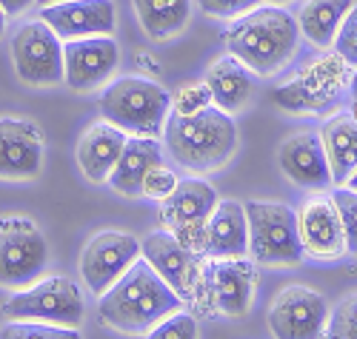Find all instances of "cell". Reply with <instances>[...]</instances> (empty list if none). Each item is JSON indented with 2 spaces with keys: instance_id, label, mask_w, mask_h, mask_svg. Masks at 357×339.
Listing matches in <instances>:
<instances>
[{
  "instance_id": "ba28073f",
  "label": "cell",
  "mask_w": 357,
  "mask_h": 339,
  "mask_svg": "<svg viewBox=\"0 0 357 339\" xmlns=\"http://www.w3.org/2000/svg\"><path fill=\"white\" fill-rule=\"evenodd\" d=\"M3 314L9 320H32L52 325H80L83 320V294L66 276H49L17 291L6 305Z\"/></svg>"
},
{
  "instance_id": "cb8c5ba5",
  "label": "cell",
  "mask_w": 357,
  "mask_h": 339,
  "mask_svg": "<svg viewBox=\"0 0 357 339\" xmlns=\"http://www.w3.org/2000/svg\"><path fill=\"white\" fill-rule=\"evenodd\" d=\"M320 140L329 160L332 186H346V180L357 171V120L349 111L329 117L323 123Z\"/></svg>"
},
{
  "instance_id": "7c38bea8",
  "label": "cell",
  "mask_w": 357,
  "mask_h": 339,
  "mask_svg": "<svg viewBox=\"0 0 357 339\" xmlns=\"http://www.w3.org/2000/svg\"><path fill=\"white\" fill-rule=\"evenodd\" d=\"M140 257V242L126 231H100L80 254V276L92 294L109 291Z\"/></svg>"
},
{
  "instance_id": "2e32d148",
  "label": "cell",
  "mask_w": 357,
  "mask_h": 339,
  "mask_svg": "<svg viewBox=\"0 0 357 339\" xmlns=\"http://www.w3.org/2000/svg\"><path fill=\"white\" fill-rule=\"evenodd\" d=\"M140 254L181 299L195 297V283H197L195 251H189L172 231L166 228L152 231L140 242Z\"/></svg>"
},
{
  "instance_id": "52a82bcc",
  "label": "cell",
  "mask_w": 357,
  "mask_h": 339,
  "mask_svg": "<svg viewBox=\"0 0 357 339\" xmlns=\"http://www.w3.org/2000/svg\"><path fill=\"white\" fill-rule=\"evenodd\" d=\"M218 189L209 186L206 180L186 177L177 180L174 191L160 200V223L166 231H172L189 251L203 254L206 239V223H209L212 211L218 205Z\"/></svg>"
},
{
  "instance_id": "8fae6325",
  "label": "cell",
  "mask_w": 357,
  "mask_h": 339,
  "mask_svg": "<svg viewBox=\"0 0 357 339\" xmlns=\"http://www.w3.org/2000/svg\"><path fill=\"white\" fill-rule=\"evenodd\" d=\"M329 305L323 294L306 285L283 288L269 308V331L275 339H323Z\"/></svg>"
},
{
  "instance_id": "7402d4cb",
  "label": "cell",
  "mask_w": 357,
  "mask_h": 339,
  "mask_svg": "<svg viewBox=\"0 0 357 339\" xmlns=\"http://www.w3.org/2000/svg\"><path fill=\"white\" fill-rule=\"evenodd\" d=\"M206 86L212 91V106H218L226 114H237L252 100L255 77L237 57L223 54L206 69Z\"/></svg>"
},
{
  "instance_id": "d4e9b609",
  "label": "cell",
  "mask_w": 357,
  "mask_h": 339,
  "mask_svg": "<svg viewBox=\"0 0 357 339\" xmlns=\"http://www.w3.org/2000/svg\"><path fill=\"white\" fill-rule=\"evenodd\" d=\"M143 32L152 40L181 35L192 20V0H132Z\"/></svg>"
},
{
  "instance_id": "6da1fadb",
  "label": "cell",
  "mask_w": 357,
  "mask_h": 339,
  "mask_svg": "<svg viewBox=\"0 0 357 339\" xmlns=\"http://www.w3.org/2000/svg\"><path fill=\"white\" fill-rule=\"evenodd\" d=\"M181 305L183 299L160 280V274L137 257L121 280L100 294L98 314L109 328L140 336L152 331L163 317L181 311Z\"/></svg>"
},
{
  "instance_id": "9a60e30c",
  "label": "cell",
  "mask_w": 357,
  "mask_h": 339,
  "mask_svg": "<svg viewBox=\"0 0 357 339\" xmlns=\"http://www.w3.org/2000/svg\"><path fill=\"white\" fill-rule=\"evenodd\" d=\"M40 20L61 40L112 35L117 26V9L112 0H63L40 6Z\"/></svg>"
},
{
  "instance_id": "d6a6232c",
  "label": "cell",
  "mask_w": 357,
  "mask_h": 339,
  "mask_svg": "<svg viewBox=\"0 0 357 339\" xmlns=\"http://www.w3.org/2000/svg\"><path fill=\"white\" fill-rule=\"evenodd\" d=\"M177 186V174L172 168H166L163 163L152 166L143 177V197H152V200H166Z\"/></svg>"
},
{
  "instance_id": "f35d334b",
  "label": "cell",
  "mask_w": 357,
  "mask_h": 339,
  "mask_svg": "<svg viewBox=\"0 0 357 339\" xmlns=\"http://www.w3.org/2000/svg\"><path fill=\"white\" fill-rule=\"evenodd\" d=\"M263 3H269V6H286V3H291V0H263Z\"/></svg>"
},
{
  "instance_id": "5bb4252c",
  "label": "cell",
  "mask_w": 357,
  "mask_h": 339,
  "mask_svg": "<svg viewBox=\"0 0 357 339\" xmlns=\"http://www.w3.org/2000/svg\"><path fill=\"white\" fill-rule=\"evenodd\" d=\"M297 231H301L303 254L314 260H337L346 254V237L340 214L332 194H314L297 211Z\"/></svg>"
},
{
  "instance_id": "4fadbf2b",
  "label": "cell",
  "mask_w": 357,
  "mask_h": 339,
  "mask_svg": "<svg viewBox=\"0 0 357 339\" xmlns=\"http://www.w3.org/2000/svg\"><path fill=\"white\" fill-rule=\"evenodd\" d=\"M121 63V46L112 35L77 38L63 43V80L75 91L100 88Z\"/></svg>"
},
{
  "instance_id": "83f0119b",
  "label": "cell",
  "mask_w": 357,
  "mask_h": 339,
  "mask_svg": "<svg viewBox=\"0 0 357 339\" xmlns=\"http://www.w3.org/2000/svg\"><path fill=\"white\" fill-rule=\"evenodd\" d=\"M326 339H357V294L343 297L329 311Z\"/></svg>"
},
{
  "instance_id": "ab89813d",
  "label": "cell",
  "mask_w": 357,
  "mask_h": 339,
  "mask_svg": "<svg viewBox=\"0 0 357 339\" xmlns=\"http://www.w3.org/2000/svg\"><path fill=\"white\" fill-rule=\"evenodd\" d=\"M38 6H52V3H63V0H35Z\"/></svg>"
},
{
  "instance_id": "8992f818",
  "label": "cell",
  "mask_w": 357,
  "mask_h": 339,
  "mask_svg": "<svg viewBox=\"0 0 357 339\" xmlns=\"http://www.w3.org/2000/svg\"><path fill=\"white\" fill-rule=\"evenodd\" d=\"M49 265V242L32 220H0V285L23 291L35 285Z\"/></svg>"
},
{
  "instance_id": "f546056e",
  "label": "cell",
  "mask_w": 357,
  "mask_h": 339,
  "mask_svg": "<svg viewBox=\"0 0 357 339\" xmlns=\"http://www.w3.org/2000/svg\"><path fill=\"white\" fill-rule=\"evenodd\" d=\"M332 49L349 69H357V3H351V9L346 12L337 35L332 40Z\"/></svg>"
},
{
  "instance_id": "3957f363",
  "label": "cell",
  "mask_w": 357,
  "mask_h": 339,
  "mask_svg": "<svg viewBox=\"0 0 357 339\" xmlns=\"http://www.w3.org/2000/svg\"><path fill=\"white\" fill-rule=\"evenodd\" d=\"M163 143L177 166L195 174H209L223 168L237 151V126L231 114L220 111L218 106L186 117L169 111Z\"/></svg>"
},
{
  "instance_id": "5b68a950",
  "label": "cell",
  "mask_w": 357,
  "mask_h": 339,
  "mask_svg": "<svg viewBox=\"0 0 357 339\" xmlns=\"http://www.w3.org/2000/svg\"><path fill=\"white\" fill-rule=\"evenodd\" d=\"M249 220V254L263 265H297L303 254L297 211L286 203L252 200L243 205Z\"/></svg>"
},
{
  "instance_id": "8d00e7d4",
  "label": "cell",
  "mask_w": 357,
  "mask_h": 339,
  "mask_svg": "<svg viewBox=\"0 0 357 339\" xmlns=\"http://www.w3.org/2000/svg\"><path fill=\"white\" fill-rule=\"evenodd\" d=\"M6 20H9V17H6V12L0 9V38H3V32H6Z\"/></svg>"
},
{
  "instance_id": "e0dca14e",
  "label": "cell",
  "mask_w": 357,
  "mask_h": 339,
  "mask_svg": "<svg viewBox=\"0 0 357 339\" xmlns=\"http://www.w3.org/2000/svg\"><path fill=\"white\" fill-rule=\"evenodd\" d=\"M280 171L306 191H326L332 189V171L326 160L320 132H297L286 137L278 148Z\"/></svg>"
},
{
  "instance_id": "d6986e66",
  "label": "cell",
  "mask_w": 357,
  "mask_h": 339,
  "mask_svg": "<svg viewBox=\"0 0 357 339\" xmlns=\"http://www.w3.org/2000/svg\"><path fill=\"white\" fill-rule=\"evenodd\" d=\"M255 285H257V271H255V262L246 257L215 260L209 268L212 299L229 317H243L249 311Z\"/></svg>"
},
{
  "instance_id": "603a6c76",
  "label": "cell",
  "mask_w": 357,
  "mask_h": 339,
  "mask_svg": "<svg viewBox=\"0 0 357 339\" xmlns=\"http://www.w3.org/2000/svg\"><path fill=\"white\" fill-rule=\"evenodd\" d=\"M126 143V132H121L112 123H95L92 129H86V134L77 143V163L80 171L92 182H106L112 166L117 163Z\"/></svg>"
},
{
  "instance_id": "836d02e7",
  "label": "cell",
  "mask_w": 357,
  "mask_h": 339,
  "mask_svg": "<svg viewBox=\"0 0 357 339\" xmlns=\"http://www.w3.org/2000/svg\"><path fill=\"white\" fill-rule=\"evenodd\" d=\"M197 6L212 15V17H223V20H234L246 15L249 9L260 6V0H197Z\"/></svg>"
},
{
  "instance_id": "ffe728a7",
  "label": "cell",
  "mask_w": 357,
  "mask_h": 339,
  "mask_svg": "<svg viewBox=\"0 0 357 339\" xmlns=\"http://www.w3.org/2000/svg\"><path fill=\"white\" fill-rule=\"evenodd\" d=\"M203 254L212 260H234L249 254V220L243 203L223 200L215 205L209 223H206Z\"/></svg>"
},
{
  "instance_id": "ac0fdd59",
  "label": "cell",
  "mask_w": 357,
  "mask_h": 339,
  "mask_svg": "<svg viewBox=\"0 0 357 339\" xmlns=\"http://www.w3.org/2000/svg\"><path fill=\"white\" fill-rule=\"evenodd\" d=\"M43 166V134L32 120L0 117V180H29Z\"/></svg>"
},
{
  "instance_id": "f1b7e54d",
  "label": "cell",
  "mask_w": 357,
  "mask_h": 339,
  "mask_svg": "<svg viewBox=\"0 0 357 339\" xmlns=\"http://www.w3.org/2000/svg\"><path fill=\"white\" fill-rule=\"evenodd\" d=\"M332 200H335L337 214H340V226H343V237H346V254L357 257V191L337 186L332 191Z\"/></svg>"
},
{
  "instance_id": "277c9868",
  "label": "cell",
  "mask_w": 357,
  "mask_h": 339,
  "mask_svg": "<svg viewBox=\"0 0 357 339\" xmlns=\"http://www.w3.org/2000/svg\"><path fill=\"white\" fill-rule=\"evenodd\" d=\"M98 111L126 134L160 137L172 111V95L155 80L117 77L98 95Z\"/></svg>"
},
{
  "instance_id": "44dd1931",
  "label": "cell",
  "mask_w": 357,
  "mask_h": 339,
  "mask_svg": "<svg viewBox=\"0 0 357 339\" xmlns=\"http://www.w3.org/2000/svg\"><path fill=\"white\" fill-rule=\"evenodd\" d=\"M163 163V148L158 137H126L123 151L112 166L106 182L123 197H143V177L146 171Z\"/></svg>"
},
{
  "instance_id": "4dcf8cb0",
  "label": "cell",
  "mask_w": 357,
  "mask_h": 339,
  "mask_svg": "<svg viewBox=\"0 0 357 339\" xmlns=\"http://www.w3.org/2000/svg\"><path fill=\"white\" fill-rule=\"evenodd\" d=\"M212 106V91L206 86V80H197V83H186L181 86V91L172 97V111L174 114H197L203 109Z\"/></svg>"
},
{
  "instance_id": "4316f807",
  "label": "cell",
  "mask_w": 357,
  "mask_h": 339,
  "mask_svg": "<svg viewBox=\"0 0 357 339\" xmlns=\"http://www.w3.org/2000/svg\"><path fill=\"white\" fill-rule=\"evenodd\" d=\"M0 339H83L77 328L52 325V322H32V320H9L3 325Z\"/></svg>"
},
{
  "instance_id": "d590c367",
  "label": "cell",
  "mask_w": 357,
  "mask_h": 339,
  "mask_svg": "<svg viewBox=\"0 0 357 339\" xmlns=\"http://www.w3.org/2000/svg\"><path fill=\"white\" fill-rule=\"evenodd\" d=\"M349 114L357 120V69H354V74H349Z\"/></svg>"
},
{
  "instance_id": "484cf974",
  "label": "cell",
  "mask_w": 357,
  "mask_h": 339,
  "mask_svg": "<svg viewBox=\"0 0 357 339\" xmlns=\"http://www.w3.org/2000/svg\"><path fill=\"white\" fill-rule=\"evenodd\" d=\"M354 0H306L297 15L301 35L317 49H329Z\"/></svg>"
},
{
  "instance_id": "7a4b0ae2",
  "label": "cell",
  "mask_w": 357,
  "mask_h": 339,
  "mask_svg": "<svg viewBox=\"0 0 357 339\" xmlns=\"http://www.w3.org/2000/svg\"><path fill=\"white\" fill-rule=\"evenodd\" d=\"M301 29L283 6H255L234 17L223 32V46L231 57L260 77L278 74L297 52Z\"/></svg>"
},
{
  "instance_id": "9c48e42d",
  "label": "cell",
  "mask_w": 357,
  "mask_h": 339,
  "mask_svg": "<svg viewBox=\"0 0 357 339\" xmlns=\"http://www.w3.org/2000/svg\"><path fill=\"white\" fill-rule=\"evenodd\" d=\"M346 83H349V66L332 52L326 57L312 60L294 80L275 88V103L291 114L323 111L340 97Z\"/></svg>"
},
{
  "instance_id": "e575fe53",
  "label": "cell",
  "mask_w": 357,
  "mask_h": 339,
  "mask_svg": "<svg viewBox=\"0 0 357 339\" xmlns=\"http://www.w3.org/2000/svg\"><path fill=\"white\" fill-rule=\"evenodd\" d=\"M29 6H35V0H0V9L6 12V17H15V15H23Z\"/></svg>"
},
{
  "instance_id": "74e56055",
  "label": "cell",
  "mask_w": 357,
  "mask_h": 339,
  "mask_svg": "<svg viewBox=\"0 0 357 339\" xmlns=\"http://www.w3.org/2000/svg\"><path fill=\"white\" fill-rule=\"evenodd\" d=\"M346 189H351V191H357V171H354V174H351L349 180H346Z\"/></svg>"
},
{
  "instance_id": "1f68e13d",
  "label": "cell",
  "mask_w": 357,
  "mask_h": 339,
  "mask_svg": "<svg viewBox=\"0 0 357 339\" xmlns=\"http://www.w3.org/2000/svg\"><path fill=\"white\" fill-rule=\"evenodd\" d=\"M146 339H197V320L189 314L174 311L149 331Z\"/></svg>"
},
{
  "instance_id": "30bf717a",
  "label": "cell",
  "mask_w": 357,
  "mask_h": 339,
  "mask_svg": "<svg viewBox=\"0 0 357 339\" xmlns=\"http://www.w3.org/2000/svg\"><path fill=\"white\" fill-rule=\"evenodd\" d=\"M12 60L17 77L29 86H57L63 80V43L40 17L15 32Z\"/></svg>"
}]
</instances>
